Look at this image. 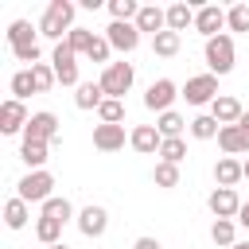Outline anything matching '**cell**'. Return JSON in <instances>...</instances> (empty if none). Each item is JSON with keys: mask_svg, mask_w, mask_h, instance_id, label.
<instances>
[{"mask_svg": "<svg viewBox=\"0 0 249 249\" xmlns=\"http://www.w3.org/2000/svg\"><path fill=\"white\" fill-rule=\"evenodd\" d=\"M105 39H109L113 51H124V54L140 47V31H136V23H117V19H113V23L105 27Z\"/></svg>", "mask_w": 249, "mask_h": 249, "instance_id": "obj_9", "label": "cell"}, {"mask_svg": "<svg viewBox=\"0 0 249 249\" xmlns=\"http://www.w3.org/2000/svg\"><path fill=\"white\" fill-rule=\"evenodd\" d=\"M93 148L121 152L124 148V124H93Z\"/></svg>", "mask_w": 249, "mask_h": 249, "instance_id": "obj_14", "label": "cell"}, {"mask_svg": "<svg viewBox=\"0 0 249 249\" xmlns=\"http://www.w3.org/2000/svg\"><path fill=\"white\" fill-rule=\"evenodd\" d=\"M183 124H187V121H183L175 109H171V113H160V121H156V128H160V136H163V140L179 136V132H183Z\"/></svg>", "mask_w": 249, "mask_h": 249, "instance_id": "obj_31", "label": "cell"}, {"mask_svg": "<svg viewBox=\"0 0 249 249\" xmlns=\"http://www.w3.org/2000/svg\"><path fill=\"white\" fill-rule=\"evenodd\" d=\"M109 51H113V47H109V39H97V35H93V43H89L86 58H89V62H105V66H109Z\"/></svg>", "mask_w": 249, "mask_h": 249, "instance_id": "obj_38", "label": "cell"}, {"mask_svg": "<svg viewBox=\"0 0 249 249\" xmlns=\"http://www.w3.org/2000/svg\"><path fill=\"white\" fill-rule=\"evenodd\" d=\"M128 144H132L136 152H144V156H152V152H160V144H163V136H160V128H156V124H136V128L128 132Z\"/></svg>", "mask_w": 249, "mask_h": 249, "instance_id": "obj_15", "label": "cell"}, {"mask_svg": "<svg viewBox=\"0 0 249 249\" xmlns=\"http://www.w3.org/2000/svg\"><path fill=\"white\" fill-rule=\"evenodd\" d=\"M51 187H54V175H51V171H27V175L19 179L16 198H23V202H47V198H54Z\"/></svg>", "mask_w": 249, "mask_h": 249, "instance_id": "obj_3", "label": "cell"}, {"mask_svg": "<svg viewBox=\"0 0 249 249\" xmlns=\"http://www.w3.org/2000/svg\"><path fill=\"white\" fill-rule=\"evenodd\" d=\"M51 62H54V78H58L62 86H82V82H78V62H74V51H70V43H54V54H51Z\"/></svg>", "mask_w": 249, "mask_h": 249, "instance_id": "obj_6", "label": "cell"}, {"mask_svg": "<svg viewBox=\"0 0 249 249\" xmlns=\"http://www.w3.org/2000/svg\"><path fill=\"white\" fill-rule=\"evenodd\" d=\"M175 97H183V93L175 89V82H171V78H160V82H152V86H148L144 105H148V109H156V113H171V101H175Z\"/></svg>", "mask_w": 249, "mask_h": 249, "instance_id": "obj_7", "label": "cell"}, {"mask_svg": "<svg viewBox=\"0 0 249 249\" xmlns=\"http://www.w3.org/2000/svg\"><path fill=\"white\" fill-rule=\"evenodd\" d=\"M183 156H187L183 136H171V140H163V144H160V163H183Z\"/></svg>", "mask_w": 249, "mask_h": 249, "instance_id": "obj_29", "label": "cell"}, {"mask_svg": "<svg viewBox=\"0 0 249 249\" xmlns=\"http://www.w3.org/2000/svg\"><path fill=\"white\" fill-rule=\"evenodd\" d=\"M132 249H163V245H160L156 237H136V241H132Z\"/></svg>", "mask_w": 249, "mask_h": 249, "instance_id": "obj_39", "label": "cell"}, {"mask_svg": "<svg viewBox=\"0 0 249 249\" xmlns=\"http://www.w3.org/2000/svg\"><path fill=\"white\" fill-rule=\"evenodd\" d=\"M8 43H12V51H19V47H31V43H35V27H31L27 19H16V23L8 27Z\"/></svg>", "mask_w": 249, "mask_h": 249, "instance_id": "obj_23", "label": "cell"}, {"mask_svg": "<svg viewBox=\"0 0 249 249\" xmlns=\"http://www.w3.org/2000/svg\"><path fill=\"white\" fill-rule=\"evenodd\" d=\"M206 66H210V74H230L233 70V39L230 35L206 39Z\"/></svg>", "mask_w": 249, "mask_h": 249, "instance_id": "obj_4", "label": "cell"}, {"mask_svg": "<svg viewBox=\"0 0 249 249\" xmlns=\"http://www.w3.org/2000/svg\"><path fill=\"white\" fill-rule=\"evenodd\" d=\"M152 179H156V187H179V163H156Z\"/></svg>", "mask_w": 249, "mask_h": 249, "instance_id": "obj_34", "label": "cell"}, {"mask_svg": "<svg viewBox=\"0 0 249 249\" xmlns=\"http://www.w3.org/2000/svg\"><path fill=\"white\" fill-rule=\"evenodd\" d=\"M233 218H218L214 226H210V237H214V245H222V249H233L237 241H233Z\"/></svg>", "mask_w": 249, "mask_h": 249, "instance_id": "obj_27", "label": "cell"}, {"mask_svg": "<svg viewBox=\"0 0 249 249\" xmlns=\"http://www.w3.org/2000/svg\"><path fill=\"white\" fill-rule=\"evenodd\" d=\"M222 27H226V12H222L218 4H206V8L195 12V31H198V35L214 39V35H222Z\"/></svg>", "mask_w": 249, "mask_h": 249, "instance_id": "obj_11", "label": "cell"}, {"mask_svg": "<svg viewBox=\"0 0 249 249\" xmlns=\"http://www.w3.org/2000/svg\"><path fill=\"white\" fill-rule=\"evenodd\" d=\"M74 12H78V8H74L70 0H51L47 12H43V19H39V35L62 43V31H66V35L74 31Z\"/></svg>", "mask_w": 249, "mask_h": 249, "instance_id": "obj_1", "label": "cell"}, {"mask_svg": "<svg viewBox=\"0 0 249 249\" xmlns=\"http://www.w3.org/2000/svg\"><path fill=\"white\" fill-rule=\"evenodd\" d=\"M206 206H210V214H214V218H237L241 198H237V191H233V187H218V191H210Z\"/></svg>", "mask_w": 249, "mask_h": 249, "instance_id": "obj_10", "label": "cell"}, {"mask_svg": "<svg viewBox=\"0 0 249 249\" xmlns=\"http://www.w3.org/2000/svg\"><path fill=\"white\" fill-rule=\"evenodd\" d=\"M31 78H35V89L39 93H47L58 78H54V66H47V62H39V66H31Z\"/></svg>", "mask_w": 249, "mask_h": 249, "instance_id": "obj_36", "label": "cell"}, {"mask_svg": "<svg viewBox=\"0 0 249 249\" xmlns=\"http://www.w3.org/2000/svg\"><path fill=\"white\" fill-rule=\"evenodd\" d=\"M210 117L218 121V124H237L241 117H245V109H241V101L237 97H230V93H222L214 105H210Z\"/></svg>", "mask_w": 249, "mask_h": 249, "instance_id": "obj_17", "label": "cell"}, {"mask_svg": "<svg viewBox=\"0 0 249 249\" xmlns=\"http://www.w3.org/2000/svg\"><path fill=\"white\" fill-rule=\"evenodd\" d=\"M27 121H31V117H27L23 101H16V97H12V101H4V105H0V132H8V136H12V132H23V128H27Z\"/></svg>", "mask_w": 249, "mask_h": 249, "instance_id": "obj_12", "label": "cell"}, {"mask_svg": "<svg viewBox=\"0 0 249 249\" xmlns=\"http://www.w3.org/2000/svg\"><path fill=\"white\" fill-rule=\"evenodd\" d=\"M183 97H187V105H214L218 101V78L214 74H198V78H187V86H183Z\"/></svg>", "mask_w": 249, "mask_h": 249, "instance_id": "obj_5", "label": "cell"}, {"mask_svg": "<svg viewBox=\"0 0 249 249\" xmlns=\"http://www.w3.org/2000/svg\"><path fill=\"white\" fill-rule=\"evenodd\" d=\"M132 62H109L105 70H101V89H105V97H124L128 89H132Z\"/></svg>", "mask_w": 249, "mask_h": 249, "instance_id": "obj_2", "label": "cell"}, {"mask_svg": "<svg viewBox=\"0 0 249 249\" xmlns=\"http://www.w3.org/2000/svg\"><path fill=\"white\" fill-rule=\"evenodd\" d=\"M97 117H101V124H121V121H124V105H121L117 97H105L101 109H97Z\"/></svg>", "mask_w": 249, "mask_h": 249, "instance_id": "obj_33", "label": "cell"}, {"mask_svg": "<svg viewBox=\"0 0 249 249\" xmlns=\"http://www.w3.org/2000/svg\"><path fill=\"white\" fill-rule=\"evenodd\" d=\"M214 179H218V187H233L237 179H245V167H241L233 156H226V160L214 163Z\"/></svg>", "mask_w": 249, "mask_h": 249, "instance_id": "obj_20", "label": "cell"}, {"mask_svg": "<svg viewBox=\"0 0 249 249\" xmlns=\"http://www.w3.org/2000/svg\"><path fill=\"white\" fill-rule=\"evenodd\" d=\"M179 47H183V35H179V31H160V35H152V51H156L160 58L179 54Z\"/></svg>", "mask_w": 249, "mask_h": 249, "instance_id": "obj_21", "label": "cell"}, {"mask_svg": "<svg viewBox=\"0 0 249 249\" xmlns=\"http://www.w3.org/2000/svg\"><path fill=\"white\" fill-rule=\"evenodd\" d=\"M237 124H241V128H245V132H249V113H245V117H241V121H237Z\"/></svg>", "mask_w": 249, "mask_h": 249, "instance_id": "obj_41", "label": "cell"}, {"mask_svg": "<svg viewBox=\"0 0 249 249\" xmlns=\"http://www.w3.org/2000/svg\"><path fill=\"white\" fill-rule=\"evenodd\" d=\"M23 140H39V144L58 140V117L54 113H31V121L23 128Z\"/></svg>", "mask_w": 249, "mask_h": 249, "instance_id": "obj_8", "label": "cell"}, {"mask_svg": "<svg viewBox=\"0 0 249 249\" xmlns=\"http://www.w3.org/2000/svg\"><path fill=\"white\" fill-rule=\"evenodd\" d=\"M191 23H195V12L187 4H171L167 8V31H187Z\"/></svg>", "mask_w": 249, "mask_h": 249, "instance_id": "obj_26", "label": "cell"}, {"mask_svg": "<svg viewBox=\"0 0 249 249\" xmlns=\"http://www.w3.org/2000/svg\"><path fill=\"white\" fill-rule=\"evenodd\" d=\"M233 249H249V241H237V245H233Z\"/></svg>", "mask_w": 249, "mask_h": 249, "instance_id": "obj_42", "label": "cell"}, {"mask_svg": "<svg viewBox=\"0 0 249 249\" xmlns=\"http://www.w3.org/2000/svg\"><path fill=\"white\" fill-rule=\"evenodd\" d=\"M70 214H74V206H70V198H47L43 202V218H54V222H70Z\"/></svg>", "mask_w": 249, "mask_h": 249, "instance_id": "obj_30", "label": "cell"}, {"mask_svg": "<svg viewBox=\"0 0 249 249\" xmlns=\"http://www.w3.org/2000/svg\"><path fill=\"white\" fill-rule=\"evenodd\" d=\"M226 27L230 31H249V4H233L226 12Z\"/></svg>", "mask_w": 249, "mask_h": 249, "instance_id": "obj_35", "label": "cell"}, {"mask_svg": "<svg viewBox=\"0 0 249 249\" xmlns=\"http://www.w3.org/2000/svg\"><path fill=\"white\" fill-rule=\"evenodd\" d=\"M12 93H16V101H23V97L39 93V89H35V78H31V70H19V74H12Z\"/></svg>", "mask_w": 249, "mask_h": 249, "instance_id": "obj_32", "label": "cell"}, {"mask_svg": "<svg viewBox=\"0 0 249 249\" xmlns=\"http://www.w3.org/2000/svg\"><path fill=\"white\" fill-rule=\"evenodd\" d=\"M66 43H70V51H74V54H86V51H89V43H93V31L74 27V31L66 35Z\"/></svg>", "mask_w": 249, "mask_h": 249, "instance_id": "obj_37", "label": "cell"}, {"mask_svg": "<svg viewBox=\"0 0 249 249\" xmlns=\"http://www.w3.org/2000/svg\"><path fill=\"white\" fill-rule=\"evenodd\" d=\"M101 101H105L101 82H82L78 93H74V105H78V109H101Z\"/></svg>", "mask_w": 249, "mask_h": 249, "instance_id": "obj_19", "label": "cell"}, {"mask_svg": "<svg viewBox=\"0 0 249 249\" xmlns=\"http://www.w3.org/2000/svg\"><path fill=\"white\" fill-rule=\"evenodd\" d=\"M237 222L249 230V202H241V210H237Z\"/></svg>", "mask_w": 249, "mask_h": 249, "instance_id": "obj_40", "label": "cell"}, {"mask_svg": "<svg viewBox=\"0 0 249 249\" xmlns=\"http://www.w3.org/2000/svg\"><path fill=\"white\" fill-rule=\"evenodd\" d=\"M19 160H23L31 171H43V163H47V144H39V140H23Z\"/></svg>", "mask_w": 249, "mask_h": 249, "instance_id": "obj_22", "label": "cell"}, {"mask_svg": "<svg viewBox=\"0 0 249 249\" xmlns=\"http://www.w3.org/2000/svg\"><path fill=\"white\" fill-rule=\"evenodd\" d=\"M78 230H82L86 237H101V233L109 230V214H105V206H86V210L78 214Z\"/></svg>", "mask_w": 249, "mask_h": 249, "instance_id": "obj_16", "label": "cell"}, {"mask_svg": "<svg viewBox=\"0 0 249 249\" xmlns=\"http://www.w3.org/2000/svg\"><path fill=\"white\" fill-rule=\"evenodd\" d=\"M218 132H222V124H218V121H214L210 113H206V117H195V121H191V136H195V140H214Z\"/></svg>", "mask_w": 249, "mask_h": 249, "instance_id": "obj_28", "label": "cell"}, {"mask_svg": "<svg viewBox=\"0 0 249 249\" xmlns=\"http://www.w3.org/2000/svg\"><path fill=\"white\" fill-rule=\"evenodd\" d=\"M4 222H8V230H23L27 226V202L23 198H8L4 202Z\"/></svg>", "mask_w": 249, "mask_h": 249, "instance_id": "obj_24", "label": "cell"}, {"mask_svg": "<svg viewBox=\"0 0 249 249\" xmlns=\"http://www.w3.org/2000/svg\"><path fill=\"white\" fill-rule=\"evenodd\" d=\"M218 148H222L226 156H245V152H249V132H245L241 124H222Z\"/></svg>", "mask_w": 249, "mask_h": 249, "instance_id": "obj_13", "label": "cell"}, {"mask_svg": "<svg viewBox=\"0 0 249 249\" xmlns=\"http://www.w3.org/2000/svg\"><path fill=\"white\" fill-rule=\"evenodd\" d=\"M51 249H70V245H62V241H58V245H51Z\"/></svg>", "mask_w": 249, "mask_h": 249, "instance_id": "obj_44", "label": "cell"}, {"mask_svg": "<svg viewBox=\"0 0 249 249\" xmlns=\"http://www.w3.org/2000/svg\"><path fill=\"white\" fill-rule=\"evenodd\" d=\"M241 167H245V179H249V160H245V163H241Z\"/></svg>", "mask_w": 249, "mask_h": 249, "instance_id": "obj_43", "label": "cell"}, {"mask_svg": "<svg viewBox=\"0 0 249 249\" xmlns=\"http://www.w3.org/2000/svg\"><path fill=\"white\" fill-rule=\"evenodd\" d=\"M35 237L51 249V245H58V237H62V222H54V218H43L39 214V222H35Z\"/></svg>", "mask_w": 249, "mask_h": 249, "instance_id": "obj_25", "label": "cell"}, {"mask_svg": "<svg viewBox=\"0 0 249 249\" xmlns=\"http://www.w3.org/2000/svg\"><path fill=\"white\" fill-rule=\"evenodd\" d=\"M136 31H152V35L167 31V12H163V8H156V4H140V16H136Z\"/></svg>", "mask_w": 249, "mask_h": 249, "instance_id": "obj_18", "label": "cell"}]
</instances>
